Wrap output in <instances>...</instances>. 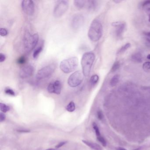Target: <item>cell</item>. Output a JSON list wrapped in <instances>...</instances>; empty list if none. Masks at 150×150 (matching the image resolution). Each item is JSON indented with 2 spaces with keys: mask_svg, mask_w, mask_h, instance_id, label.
<instances>
[{
  "mask_svg": "<svg viewBox=\"0 0 150 150\" xmlns=\"http://www.w3.org/2000/svg\"><path fill=\"white\" fill-rule=\"evenodd\" d=\"M103 32V26L101 22L97 19H94L90 25L88 35L91 41L96 42L101 38Z\"/></svg>",
  "mask_w": 150,
  "mask_h": 150,
  "instance_id": "cell-1",
  "label": "cell"
},
{
  "mask_svg": "<svg viewBox=\"0 0 150 150\" xmlns=\"http://www.w3.org/2000/svg\"><path fill=\"white\" fill-rule=\"evenodd\" d=\"M95 59V55L93 52H87L83 54L81 60V65L82 73L85 77H88L90 75Z\"/></svg>",
  "mask_w": 150,
  "mask_h": 150,
  "instance_id": "cell-2",
  "label": "cell"
},
{
  "mask_svg": "<svg viewBox=\"0 0 150 150\" xmlns=\"http://www.w3.org/2000/svg\"><path fill=\"white\" fill-rule=\"evenodd\" d=\"M78 64V59L77 57H72L61 61L59 67L63 73L69 74L75 70Z\"/></svg>",
  "mask_w": 150,
  "mask_h": 150,
  "instance_id": "cell-3",
  "label": "cell"
},
{
  "mask_svg": "<svg viewBox=\"0 0 150 150\" xmlns=\"http://www.w3.org/2000/svg\"><path fill=\"white\" fill-rule=\"evenodd\" d=\"M39 36L37 33L31 35L29 33H26L24 38V46L25 51L26 53L31 52L38 44Z\"/></svg>",
  "mask_w": 150,
  "mask_h": 150,
  "instance_id": "cell-4",
  "label": "cell"
},
{
  "mask_svg": "<svg viewBox=\"0 0 150 150\" xmlns=\"http://www.w3.org/2000/svg\"><path fill=\"white\" fill-rule=\"evenodd\" d=\"M69 7V1L60 0L56 2L53 10V15L56 18L62 17L65 14Z\"/></svg>",
  "mask_w": 150,
  "mask_h": 150,
  "instance_id": "cell-5",
  "label": "cell"
},
{
  "mask_svg": "<svg viewBox=\"0 0 150 150\" xmlns=\"http://www.w3.org/2000/svg\"><path fill=\"white\" fill-rule=\"evenodd\" d=\"M56 66L54 64H50L41 68L36 74V77L38 80H42L50 77L54 73Z\"/></svg>",
  "mask_w": 150,
  "mask_h": 150,
  "instance_id": "cell-6",
  "label": "cell"
},
{
  "mask_svg": "<svg viewBox=\"0 0 150 150\" xmlns=\"http://www.w3.org/2000/svg\"><path fill=\"white\" fill-rule=\"evenodd\" d=\"M84 79V75L82 72L78 70L71 74L67 81L68 84L70 87L75 88L79 86Z\"/></svg>",
  "mask_w": 150,
  "mask_h": 150,
  "instance_id": "cell-7",
  "label": "cell"
},
{
  "mask_svg": "<svg viewBox=\"0 0 150 150\" xmlns=\"http://www.w3.org/2000/svg\"><path fill=\"white\" fill-rule=\"evenodd\" d=\"M21 6L24 12L28 16H32L34 12V4L31 0H24L22 1Z\"/></svg>",
  "mask_w": 150,
  "mask_h": 150,
  "instance_id": "cell-8",
  "label": "cell"
},
{
  "mask_svg": "<svg viewBox=\"0 0 150 150\" xmlns=\"http://www.w3.org/2000/svg\"><path fill=\"white\" fill-rule=\"evenodd\" d=\"M84 23V17L82 14H76L73 17L71 21V27L77 30L82 27Z\"/></svg>",
  "mask_w": 150,
  "mask_h": 150,
  "instance_id": "cell-9",
  "label": "cell"
},
{
  "mask_svg": "<svg viewBox=\"0 0 150 150\" xmlns=\"http://www.w3.org/2000/svg\"><path fill=\"white\" fill-rule=\"evenodd\" d=\"M34 73V68L31 65H27L21 68L19 72V76L21 78L30 77Z\"/></svg>",
  "mask_w": 150,
  "mask_h": 150,
  "instance_id": "cell-10",
  "label": "cell"
},
{
  "mask_svg": "<svg viewBox=\"0 0 150 150\" xmlns=\"http://www.w3.org/2000/svg\"><path fill=\"white\" fill-rule=\"evenodd\" d=\"M112 26L117 27L116 34L117 37L120 38L122 35L124 33L125 28L126 27V24L123 22H114L112 24Z\"/></svg>",
  "mask_w": 150,
  "mask_h": 150,
  "instance_id": "cell-11",
  "label": "cell"
},
{
  "mask_svg": "<svg viewBox=\"0 0 150 150\" xmlns=\"http://www.w3.org/2000/svg\"><path fill=\"white\" fill-rule=\"evenodd\" d=\"M82 142L83 143L86 144V145L89 147V148L94 150H103L102 148H101L100 146L98 144L96 143H92L89 141L86 140H82Z\"/></svg>",
  "mask_w": 150,
  "mask_h": 150,
  "instance_id": "cell-12",
  "label": "cell"
},
{
  "mask_svg": "<svg viewBox=\"0 0 150 150\" xmlns=\"http://www.w3.org/2000/svg\"><path fill=\"white\" fill-rule=\"evenodd\" d=\"M53 89H54V93L59 95L61 93L62 91V84L61 83L59 80H56L54 82Z\"/></svg>",
  "mask_w": 150,
  "mask_h": 150,
  "instance_id": "cell-13",
  "label": "cell"
},
{
  "mask_svg": "<svg viewBox=\"0 0 150 150\" xmlns=\"http://www.w3.org/2000/svg\"><path fill=\"white\" fill-rule=\"evenodd\" d=\"M132 60L135 63H141L143 61L142 54L140 52H136L133 54L131 56Z\"/></svg>",
  "mask_w": 150,
  "mask_h": 150,
  "instance_id": "cell-14",
  "label": "cell"
},
{
  "mask_svg": "<svg viewBox=\"0 0 150 150\" xmlns=\"http://www.w3.org/2000/svg\"><path fill=\"white\" fill-rule=\"evenodd\" d=\"M96 6V2L94 0H86L85 8L90 10H94Z\"/></svg>",
  "mask_w": 150,
  "mask_h": 150,
  "instance_id": "cell-15",
  "label": "cell"
},
{
  "mask_svg": "<svg viewBox=\"0 0 150 150\" xmlns=\"http://www.w3.org/2000/svg\"><path fill=\"white\" fill-rule=\"evenodd\" d=\"M86 0H76L74 1V4L76 7L78 9H82L85 7Z\"/></svg>",
  "mask_w": 150,
  "mask_h": 150,
  "instance_id": "cell-16",
  "label": "cell"
},
{
  "mask_svg": "<svg viewBox=\"0 0 150 150\" xmlns=\"http://www.w3.org/2000/svg\"><path fill=\"white\" fill-rule=\"evenodd\" d=\"M120 79V76L118 75H115L111 79L110 82V84L111 87H114L119 82Z\"/></svg>",
  "mask_w": 150,
  "mask_h": 150,
  "instance_id": "cell-17",
  "label": "cell"
},
{
  "mask_svg": "<svg viewBox=\"0 0 150 150\" xmlns=\"http://www.w3.org/2000/svg\"><path fill=\"white\" fill-rule=\"evenodd\" d=\"M130 46H131V44L130 43H127L126 44H125L123 46H122V47H121L117 51V55H119V54L123 53V52H125L127 49H129Z\"/></svg>",
  "mask_w": 150,
  "mask_h": 150,
  "instance_id": "cell-18",
  "label": "cell"
},
{
  "mask_svg": "<svg viewBox=\"0 0 150 150\" xmlns=\"http://www.w3.org/2000/svg\"><path fill=\"white\" fill-rule=\"evenodd\" d=\"M75 109H76V106L75 103L73 101H71L70 102L66 107L67 110L70 112H72L73 111H74L75 110Z\"/></svg>",
  "mask_w": 150,
  "mask_h": 150,
  "instance_id": "cell-19",
  "label": "cell"
},
{
  "mask_svg": "<svg viewBox=\"0 0 150 150\" xmlns=\"http://www.w3.org/2000/svg\"><path fill=\"white\" fill-rule=\"evenodd\" d=\"M99 77L97 75H92L90 79V83L92 86H94L98 82Z\"/></svg>",
  "mask_w": 150,
  "mask_h": 150,
  "instance_id": "cell-20",
  "label": "cell"
},
{
  "mask_svg": "<svg viewBox=\"0 0 150 150\" xmlns=\"http://www.w3.org/2000/svg\"><path fill=\"white\" fill-rule=\"evenodd\" d=\"M120 66V65L119 62L118 61L115 62L113 64V65L112 66V67L111 68V70H110L111 72L113 73V72L116 71L119 68Z\"/></svg>",
  "mask_w": 150,
  "mask_h": 150,
  "instance_id": "cell-21",
  "label": "cell"
},
{
  "mask_svg": "<svg viewBox=\"0 0 150 150\" xmlns=\"http://www.w3.org/2000/svg\"><path fill=\"white\" fill-rule=\"evenodd\" d=\"M0 110L2 111V112H7L10 110V108L8 106L6 105L4 103H0Z\"/></svg>",
  "mask_w": 150,
  "mask_h": 150,
  "instance_id": "cell-22",
  "label": "cell"
},
{
  "mask_svg": "<svg viewBox=\"0 0 150 150\" xmlns=\"http://www.w3.org/2000/svg\"><path fill=\"white\" fill-rule=\"evenodd\" d=\"M42 46H40L37 48L36 49H35L33 53V58L36 59L38 57V55L40 54L41 52L42 51Z\"/></svg>",
  "mask_w": 150,
  "mask_h": 150,
  "instance_id": "cell-23",
  "label": "cell"
},
{
  "mask_svg": "<svg viewBox=\"0 0 150 150\" xmlns=\"http://www.w3.org/2000/svg\"><path fill=\"white\" fill-rule=\"evenodd\" d=\"M92 126H93V128L94 130H95V133H96L97 137L100 136L101 135H100V129H99L98 126H97V125L96 124L95 122H94V123H93Z\"/></svg>",
  "mask_w": 150,
  "mask_h": 150,
  "instance_id": "cell-24",
  "label": "cell"
},
{
  "mask_svg": "<svg viewBox=\"0 0 150 150\" xmlns=\"http://www.w3.org/2000/svg\"><path fill=\"white\" fill-rule=\"evenodd\" d=\"M5 92L6 94H8L10 96H15V92L12 89L8 88H7L5 89Z\"/></svg>",
  "mask_w": 150,
  "mask_h": 150,
  "instance_id": "cell-25",
  "label": "cell"
},
{
  "mask_svg": "<svg viewBox=\"0 0 150 150\" xmlns=\"http://www.w3.org/2000/svg\"><path fill=\"white\" fill-rule=\"evenodd\" d=\"M97 138L98 141L101 143L102 145L103 146V147H106V146L107 145V143L104 138L101 136L97 137Z\"/></svg>",
  "mask_w": 150,
  "mask_h": 150,
  "instance_id": "cell-26",
  "label": "cell"
},
{
  "mask_svg": "<svg viewBox=\"0 0 150 150\" xmlns=\"http://www.w3.org/2000/svg\"><path fill=\"white\" fill-rule=\"evenodd\" d=\"M47 90L50 93H54V89L53 82L50 83L47 87Z\"/></svg>",
  "mask_w": 150,
  "mask_h": 150,
  "instance_id": "cell-27",
  "label": "cell"
},
{
  "mask_svg": "<svg viewBox=\"0 0 150 150\" xmlns=\"http://www.w3.org/2000/svg\"><path fill=\"white\" fill-rule=\"evenodd\" d=\"M143 68L145 71L150 70V62H147L143 63Z\"/></svg>",
  "mask_w": 150,
  "mask_h": 150,
  "instance_id": "cell-28",
  "label": "cell"
},
{
  "mask_svg": "<svg viewBox=\"0 0 150 150\" xmlns=\"http://www.w3.org/2000/svg\"><path fill=\"white\" fill-rule=\"evenodd\" d=\"M0 35L3 37H5L8 35V31L5 28H1L0 29Z\"/></svg>",
  "mask_w": 150,
  "mask_h": 150,
  "instance_id": "cell-29",
  "label": "cell"
},
{
  "mask_svg": "<svg viewBox=\"0 0 150 150\" xmlns=\"http://www.w3.org/2000/svg\"><path fill=\"white\" fill-rule=\"evenodd\" d=\"M26 59L25 57L22 56L17 59V63L19 64H23L26 62Z\"/></svg>",
  "mask_w": 150,
  "mask_h": 150,
  "instance_id": "cell-30",
  "label": "cell"
},
{
  "mask_svg": "<svg viewBox=\"0 0 150 150\" xmlns=\"http://www.w3.org/2000/svg\"><path fill=\"white\" fill-rule=\"evenodd\" d=\"M67 143V141H63L61 142L60 143H59L56 146V149H58L59 148H61L62 146L64 145L65 144H66V143Z\"/></svg>",
  "mask_w": 150,
  "mask_h": 150,
  "instance_id": "cell-31",
  "label": "cell"
},
{
  "mask_svg": "<svg viewBox=\"0 0 150 150\" xmlns=\"http://www.w3.org/2000/svg\"><path fill=\"white\" fill-rule=\"evenodd\" d=\"M6 119V115L4 113H0V122H3Z\"/></svg>",
  "mask_w": 150,
  "mask_h": 150,
  "instance_id": "cell-32",
  "label": "cell"
},
{
  "mask_svg": "<svg viewBox=\"0 0 150 150\" xmlns=\"http://www.w3.org/2000/svg\"><path fill=\"white\" fill-rule=\"evenodd\" d=\"M97 117L99 120H102L103 118V114L101 111H99L97 112Z\"/></svg>",
  "mask_w": 150,
  "mask_h": 150,
  "instance_id": "cell-33",
  "label": "cell"
},
{
  "mask_svg": "<svg viewBox=\"0 0 150 150\" xmlns=\"http://www.w3.org/2000/svg\"><path fill=\"white\" fill-rule=\"evenodd\" d=\"M6 59V56L4 54L2 53H0V62L2 63L5 61Z\"/></svg>",
  "mask_w": 150,
  "mask_h": 150,
  "instance_id": "cell-34",
  "label": "cell"
},
{
  "mask_svg": "<svg viewBox=\"0 0 150 150\" xmlns=\"http://www.w3.org/2000/svg\"><path fill=\"white\" fill-rule=\"evenodd\" d=\"M150 5V0H147L144 1L142 4V6L145 7L146 6H148V5Z\"/></svg>",
  "mask_w": 150,
  "mask_h": 150,
  "instance_id": "cell-35",
  "label": "cell"
},
{
  "mask_svg": "<svg viewBox=\"0 0 150 150\" xmlns=\"http://www.w3.org/2000/svg\"><path fill=\"white\" fill-rule=\"evenodd\" d=\"M17 132H19V133H29L30 132V130H27V129H19L17 130Z\"/></svg>",
  "mask_w": 150,
  "mask_h": 150,
  "instance_id": "cell-36",
  "label": "cell"
},
{
  "mask_svg": "<svg viewBox=\"0 0 150 150\" xmlns=\"http://www.w3.org/2000/svg\"><path fill=\"white\" fill-rule=\"evenodd\" d=\"M144 34L146 36H148V37L150 38V31H148V32H144Z\"/></svg>",
  "mask_w": 150,
  "mask_h": 150,
  "instance_id": "cell-37",
  "label": "cell"
},
{
  "mask_svg": "<svg viewBox=\"0 0 150 150\" xmlns=\"http://www.w3.org/2000/svg\"><path fill=\"white\" fill-rule=\"evenodd\" d=\"M147 12H148V16H149V22H150V8H148Z\"/></svg>",
  "mask_w": 150,
  "mask_h": 150,
  "instance_id": "cell-38",
  "label": "cell"
},
{
  "mask_svg": "<svg viewBox=\"0 0 150 150\" xmlns=\"http://www.w3.org/2000/svg\"><path fill=\"white\" fill-rule=\"evenodd\" d=\"M116 150H127L125 149L124 148H118L116 149Z\"/></svg>",
  "mask_w": 150,
  "mask_h": 150,
  "instance_id": "cell-39",
  "label": "cell"
},
{
  "mask_svg": "<svg viewBox=\"0 0 150 150\" xmlns=\"http://www.w3.org/2000/svg\"><path fill=\"white\" fill-rule=\"evenodd\" d=\"M46 150H57V149H56V148H49V149H47Z\"/></svg>",
  "mask_w": 150,
  "mask_h": 150,
  "instance_id": "cell-40",
  "label": "cell"
},
{
  "mask_svg": "<svg viewBox=\"0 0 150 150\" xmlns=\"http://www.w3.org/2000/svg\"><path fill=\"white\" fill-rule=\"evenodd\" d=\"M114 1L115 2L119 3L120 2H121L122 1H121V0H114Z\"/></svg>",
  "mask_w": 150,
  "mask_h": 150,
  "instance_id": "cell-41",
  "label": "cell"
},
{
  "mask_svg": "<svg viewBox=\"0 0 150 150\" xmlns=\"http://www.w3.org/2000/svg\"><path fill=\"white\" fill-rule=\"evenodd\" d=\"M147 59H149V60H150V54H149V55H148V56H147Z\"/></svg>",
  "mask_w": 150,
  "mask_h": 150,
  "instance_id": "cell-42",
  "label": "cell"
},
{
  "mask_svg": "<svg viewBox=\"0 0 150 150\" xmlns=\"http://www.w3.org/2000/svg\"><path fill=\"white\" fill-rule=\"evenodd\" d=\"M147 40H148V42H150V38H148V39H147Z\"/></svg>",
  "mask_w": 150,
  "mask_h": 150,
  "instance_id": "cell-43",
  "label": "cell"
},
{
  "mask_svg": "<svg viewBox=\"0 0 150 150\" xmlns=\"http://www.w3.org/2000/svg\"><path fill=\"white\" fill-rule=\"evenodd\" d=\"M134 150H141V149L140 148H137V149H135Z\"/></svg>",
  "mask_w": 150,
  "mask_h": 150,
  "instance_id": "cell-44",
  "label": "cell"
}]
</instances>
